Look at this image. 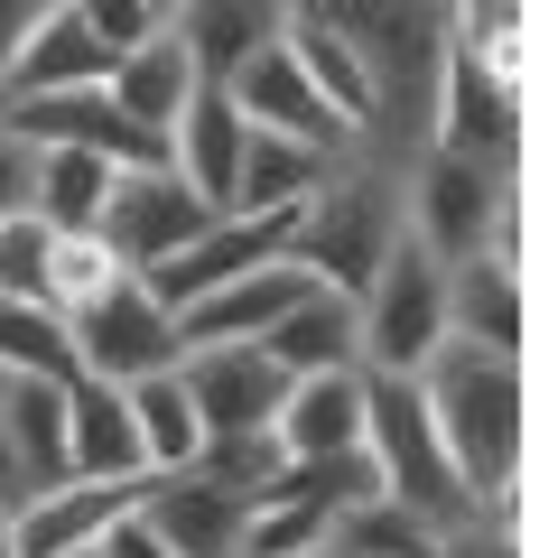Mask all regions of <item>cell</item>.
Wrapping results in <instances>:
<instances>
[{
	"label": "cell",
	"mask_w": 558,
	"mask_h": 558,
	"mask_svg": "<svg viewBox=\"0 0 558 558\" xmlns=\"http://www.w3.org/2000/svg\"><path fill=\"white\" fill-rule=\"evenodd\" d=\"M418 400H428V428H438L447 465L465 475L475 502H512V465H521V363L494 344H457L418 363Z\"/></svg>",
	"instance_id": "obj_1"
},
{
	"label": "cell",
	"mask_w": 558,
	"mask_h": 558,
	"mask_svg": "<svg viewBox=\"0 0 558 558\" xmlns=\"http://www.w3.org/2000/svg\"><path fill=\"white\" fill-rule=\"evenodd\" d=\"M400 233H410V178H391V168H373V159H336L326 186L299 205V223H289V260H299L317 289H344V299H354L363 279L391 260Z\"/></svg>",
	"instance_id": "obj_2"
},
{
	"label": "cell",
	"mask_w": 558,
	"mask_h": 558,
	"mask_svg": "<svg viewBox=\"0 0 558 558\" xmlns=\"http://www.w3.org/2000/svg\"><path fill=\"white\" fill-rule=\"evenodd\" d=\"M363 457H373V484L400 512H418L428 531H447V521L475 512V494H465V475L447 465L438 428H428V400H418L410 373H363Z\"/></svg>",
	"instance_id": "obj_3"
},
{
	"label": "cell",
	"mask_w": 558,
	"mask_h": 558,
	"mask_svg": "<svg viewBox=\"0 0 558 558\" xmlns=\"http://www.w3.org/2000/svg\"><path fill=\"white\" fill-rule=\"evenodd\" d=\"M354 344H363V373H418L447 344V260L400 233L391 260L354 289Z\"/></svg>",
	"instance_id": "obj_4"
},
{
	"label": "cell",
	"mask_w": 558,
	"mask_h": 558,
	"mask_svg": "<svg viewBox=\"0 0 558 558\" xmlns=\"http://www.w3.org/2000/svg\"><path fill=\"white\" fill-rule=\"evenodd\" d=\"M410 242H418V252H438V260L512 252V168L428 149V159L410 168Z\"/></svg>",
	"instance_id": "obj_5"
},
{
	"label": "cell",
	"mask_w": 558,
	"mask_h": 558,
	"mask_svg": "<svg viewBox=\"0 0 558 558\" xmlns=\"http://www.w3.org/2000/svg\"><path fill=\"white\" fill-rule=\"evenodd\" d=\"M65 336H75V373H94V381H140V373H168L178 363V317L140 289V270L112 279L94 307H75Z\"/></svg>",
	"instance_id": "obj_6"
},
{
	"label": "cell",
	"mask_w": 558,
	"mask_h": 558,
	"mask_svg": "<svg viewBox=\"0 0 558 558\" xmlns=\"http://www.w3.org/2000/svg\"><path fill=\"white\" fill-rule=\"evenodd\" d=\"M205 223H215V205H205L178 168H121V178H112V205H102L94 233L112 242L121 270H159V260L186 252Z\"/></svg>",
	"instance_id": "obj_7"
},
{
	"label": "cell",
	"mask_w": 558,
	"mask_h": 558,
	"mask_svg": "<svg viewBox=\"0 0 558 558\" xmlns=\"http://www.w3.org/2000/svg\"><path fill=\"white\" fill-rule=\"evenodd\" d=\"M178 381H186V400H196L205 438L270 428V418H279V391H289V373H279L260 344H178Z\"/></svg>",
	"instance_id": "obj_8"
},
{
	"label": "cell",
	"mask_w": 558,
	"mask_h": 558,
	"mask_svg": "<svg viewBox=\"0 0 558 558\" xmlns=\"http://www.w3.org/2000/svg\"><path fill=\"white\" fill-rule=\"evenodd\" d=\"M223 94H233V112L252 121V131H279V140H307V149H336L344 159V121L326 112V94L307 84V65L289 57V38L252 47V57L223 75Z\"/></svg>",
	"instance_id": "obj_9"
},
{
	"label": "cell",
	"mask_w": 558,
	"mask_h": 558,
	"mask_svg": "<svg viewBox=\"0 0 558 558\" xmlns=\"http://www.w3.org/2000/svg\"><path fill=\"white\" fill-rule=\"evenodd\" d=\"M149 531L168 539L178 558H242V521H252V494L215 484L205 465H178V475H149L131 502Z\"/></svg>",
	"instance_id": "obj_10"
},
{
	"label": "cell",
	"mask_w": 558,
	"mask_h": 558,
	"mask_svg": "<svg viewBox=\"0 0 558 558\" xmlns=\"http://www.w3.org/2000/svg\"><path fill=\"white\" fill-rule=\"evenodd\" d=\"M149 484V475H140ZM140 484H94V475H57L38 484V494L10 502V539H20V558H65V549H94L102 531H112L121 512L140 502Z\"/></svg>",
	"instance_id": "obj_11"
},
{
	"label": "cell",
	"mask_w": 558,
	"mask_h": 558,
	"mask_svg": "<svg viewBox=\"0 0 558 558\" xmlns=\"http://www.w3.org/2000/svg\"><path fill=\"white\" fill-rule=\"evenodd\" d=\"M307 289H317V279H307L299 260H260V270L223 279L215 299L186 307V317H178V344H260L279 317H289V307L307 299Z\"/></svg>",
	"instance_id": "obj_12"
},
{
	"label": "cell",
	"mask_w": 558,
	"mask_h": 558,
	"mask_svg": "<svg viewBox=\"0 0 558 558\" xmlns=\"http://www.w3.org/2000/svg\"><path fill=\"white\" fill-rule=\"evenodd\" d=\"M512 140H521L512 75L447 57V84H438V149H457V159H484V168H512Z\"/></svg>",
	"instance_id": "obj_13"
},
{
	"label": "cell",
	"mask_w": 558,
	"mask_h": 558,
	"mask_svg": "<svg viewBox=\"0 0 558 558\" xmlns=\"http://www.w3.org/2000/svg\"><path fill=\"white\" fill-rule=\"evenodd\" d=\"M65 475H94V484H140L149 475L121 381H94V373L65 381Z\"/></svg>",
	"instance_id": "obj_14"
},
{
	"label": "cell",
	"mask_w": 558,
	"mask_h": 558,
	"mask_svg": "<svg viewBox=\"0 0 558 558\" xmlns=\"http://www.w3.org/2000/svg\"><path fill=\"white\" fill-rule=\"evenodd\" d=\"M242 140H252V121L233 112V94L223 84H196V102L178 112V131H168V168H178L186 186H196L215 215H233V178H242Z\"/></svg>",
	"instance_id": "obj_15"
},
{
	"label": "cell",
	"mask_w": 558,
	"mask_h": 558,
	"mask_svg": "<svg viewBox=\"0 0 558 558\" xmlns=\"http://www.w3.org/2000/svg\"><path fill=\"white\" fill-rule=\"evenodd\" d=\"M270 438H279V457H344V447H363V363H344V373H299L279 391Z\"/></svg>",
	"instance_id": "obj_16"
},
{
	"label": "cell",
	"mask_w": 558,
	"mask_h": 558,
	"mask_svg": "<svg viewBox=\"0 0 558 558\" xmlns=\"http://www.w3.org/2000/svg\"><path fill=\"white\" fill-rule=\"evenodd\" d=\"M447 336H457V344H494V354H521V279H512V252L447 260Z\"/></svg>",
	"instance_id": "obj_17"
},
{
	"label": "cell",
	"mask_w": 558,
	"mask_h": 558,
	"mask_svg": "<svg viewBox=\"0 0 558 558\" xmlns=\"http://www.w3.org/2000/svg\"><path fill=\"white\" fill-rule=\"evenodd\" d=\"M178 47L196 57V75L205 84H223L252 47H270L279 28H289V0H178Z\"/></svg>",
	"instance_id": "obj_18"
},
{
	"label": "cell",
	"mask_w": 558,
	"mask_h": 558,
	"mask_svg": "<svg viewBox=\"0 0 558 558\" xmlns=\"http://www.w3.org/2000/svg\"><path fill=\"white\" fill-rule=\"evenodd\" d=\"M196 57H186V47H178V28H159V38H149V47H131V57H112V75H102V94H112L121 102V112H131L140 121V131H178V112H186V102H196Z\"/></svg>",
	"instance_id": "obj_19"
},
{
	"label": "cell",
	"mask_w": 558,
	"mask_h": 558,
	"mask_svg": "<svg viewBox=\"0 0 558 558\" xmlns=\"http://www.w3.org/2000/svg\"><path fill=\"white\" fill-rule=\"evenodd\" d=\"M0 447L20 465V494L65 475V381H28V373H0Z\"/></svg>",
	"instance_id": "obj_20"
},
{
	"label": "cell",
	"mask_w": 558,
	"mask_h": 558,
	"mask_svg": "<svg viewBox=\"0 0 558 558\" xmlns=\"http://www.w3.org/2000/svg\"><path fill=\"white\" fill-rule=\"evenodd\" d=\"M260 354L279 363V373L299 381V373H344V363H363V344H354V299L344 289H307L289 317L260 336Z\"/></svg>",
	"instance_id": "obj_21"
},
{
	"label": "cell",
	"mask_w": 558,
	"mask_h": 558,
	"mask_svg": "<svg viewBox=\"0 0 558 558\" xmlns=\"http://www.w3.org/2000/svg\"><path fill=\"white\" fill-rule=\"evenodd\" d=\"M102 75H112L102 38L75 20V10H57V20H38V28H28V47L10 57L0 102H10V94H75V84H102Z\"/></svg>",
	"instance_id": "obj_22"
},
{
	"label": "cell",
	"mask_w": 558,
	"mask_h": 558,
	"mask_svg": "<svg viewBox=\"0 0 558 558\" xmlns=\"http://www.w3.org/2000/svg\"><path fill=\"white\" fill-rule=\"evenodd\" d=\"M336 168V149H307V140L252 131L242 140V178H233V215H279V205H307Z\"/></svg>",
	"instance_id": "obj_23"
},
{
	"label": "cell",
	"mask_w": 558,
	"mask_h": 558,
	"mask_svg": "<svg viewBox=\"0 0 558 558\" xmlns=\"http://www.w3.org/2000/svg\"><path fill=\"white\" fill-rule=\"evenodd\" d=\"M121 400H131L140 465H149V475H178V465H196V447H205V418H196V400H186L178 363H168V373H140V381H121Z\"/></svg>",
	"instance_id": "obj_24"
},
{
	"label": "cell",
	"mask_w": 558,
	"mask_h": 558,
	"mask_svg": "<svg viewBox=\"0 0 558 558\" xmlns=\"http://www.w3.org/2000/svg\"><path fill=\"white\" fill-rule=\"evenodd\" d=\"M112 159H94V149H38V178H28V215L47 223V233H94L102 205H112Z\"/></svg>",
	"instance_id": "obj_25"
},
{
	"label": "cell",
	"mask_w": 558,
	"mask_h": 558,
	"mask_svg": "<svg viewBox=\"0 0 558 558\" xmlns=\"http://www.w3.org/2000/svg\"><path fill=\"white\" fill-rule=\"evenodd\" d=\"M0 373L28 381H75V336L47 299H0Z\"/></svg>",
	"instance_id": "obj_26"
},
{
	"label": "cell",
	"mask_w": 558,
	"mask_h": 558,
	"mask_svg": "<svg viewBox=\"0 0 558 558\" xmlns=\"http://www.w3.org/2000/svg\"><path fill=\"white\" fill-rule=\"evenodd\" d=\"M447 57L521 75V0H447Z\"/></svg>",
	"instance_id": "obj_27"
},
{
	"label": "cell",
	"mask_w": 558,
	"mask_h": 558,
	"mask_svg": "<svg viewBox=\"0 0 558 558\" xmlns=\"http://www.w3.org/2000/svg\"><path fill=\"white\" fill-rule=\"evenodd\" d=\"M112 279H131V270L112 260V242H102V233H57V242H47V307H57V317L94 307Z\"/></svg>",
	"instance_id": "obj_28"
},
{
	"label": "cell",
	"mask_w": 558,
	"mask_h": 558,
	"mask_svg": "<svg viewBox=\"0 0 558 558\" xmlns=\"http://www.w3.org/2000/svg\"><path fill=\"white\" fill-rule=\"evenodd\" d=\"M47 223L38 215H10L0 223V299H47Z\"/></svg>",
	"instance_id": "obj_29"
},
{
	"label": "cell",
	"mask_w": 558,
	"mask_h": 558,
	"mask_svg": "<svg viewBox=\"0 0 558 558\" xmlns=\"http://www.w3.org/2000/svg\"><path fill=\"white\" fill-rule=\"evenodd\" d=\"M65 10H75V20L102 38V57H131V47H149V38L168 28L149 0H65Z\"/></svg>",
	"instance_id": "obj_30"
},
{
	"label": "cell",
	"mask_w": 558,
	"mask_h": 558,
	"mask_svg": "<svg viewBox=\"0 0 558 558\" xmlns=\"http://www.w3.org/2000/svg\"><path fill=\"white\" fill-rule=\"evenodd\" d=\"M438 558H521L512 549V502H475L465 521L438 531Z\"/></svg>",
	"instance_id": "obj_31"
},
{
	"label": "cell",
	"mask_w": 558,
	"mask_h": 558,
	"mask_svg": "<svg viewBox=\"0 0 558 558\" xmlns=\"http://www.w3.org/2000/svg\"><path fill=\"white\" fill-rule=\"evenodd\" d=\"M28 178H38V149H28V140L0 121V223L28 215Z\"/></svg>",
	"instance_id": "obj_32"
},
{
	"label": "cell",
	"mask_w": 558,
	"mask_h": 558,
	"mask_svg": "<svg viewBox=\"0 0 558 558\" xmlns=\"http://www.w3.org/2000/svg\"><path fill=\"white\" fill-rule=\"evenodd\" d=\"M94 558H178V549H168V539H159V531H149V521H140V512H121V521H112V531H102V539H94Z\"/></svg>",
	"instance_id": "obj_33"
},
{
	"label": "cell",
	"mask_w": 558,
	"mask_h": 558,
	"mask_svg": "<svg viewBox=\"0 0 558 558\" xmlns=\"http://www.w3.org/2000/svg\"><path fill=\"white\" fill-rule=\"evenodd\" d=\"M57 10H65V0H0V75H10V57L28 47V28L57 20Z\"/></svg>",
	"instance_id": "obj_34"
},
{
	"label": "cell",
	"mask_w": 558,
	"mask_h": 558,
	"mask_svg": "<svg viewBox=\"0 0 558 558\" xmlns=\"http://www.w3.org/2000/svg\"><path fill=\"white\" fill-rule=\"evenodd\" d=\"M20 502V465H10V447H0V512Z\"/></svg>",
	"instance_id": "obj_35"
},
{
	"label": "cell",
	"mask_w": 558,
	"mask_h": 558,
	"mask_svg": "<svg viewBox=\"0 0 558 558\" xmlns=\"http://www.w3.org/2000/svg\"><path fill=\"white\" fill-rule=\"evenodd\" d=\"M0 558H20V539H10V512H0Z\"/></svg>",
	"instance_id": "obj_36"
},
{
	"label": "cell",
	"mask_w": 558,
	"mask_h": 558,
	"mask_svg": "<svg viewBox=\"0 0 558 558\" xmlns=\"http://www.w3.org/2000/svg\"><path fill=\"white\" fill-rule=\"evenodd\" d=\"M149 10H159V20H178V0H149Z\"/></svg>",
	"instance_id": "obj_37"
},
{
	"label": "cell",
	"mask_w": 558,
	"mask_h": 558,
	"mask_svg": "<svg viewBox=\"0 0 558 558\" xmlns=\"http://www.w3.org/2000/svg\"><path fill=\"white\" fill-rule=\"evenodd\" d=\"M65 558H94V549H65Z\"/></svg>",
	"instance_id": "obj_38"
},
{
	"label": "cell",
	"mask_w": 558,
	"mask_h": 558,
	"mask_svg": "<svg viewBox=\"0 0 558 558\" xmlns=\"http://www.w3.org/2000/svg\"><path fill=\"white\" fill-rule=\"evenodd\" d=\"M307 558H326V549H307Z\"/></svg>",
	"instance_id": "obj_39"
}]
</instances>
